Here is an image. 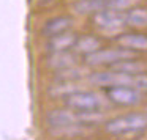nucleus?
I'll use <instances>...</instances> for the list:
<instances>
[{
    "label": "nucleus",
    "instance_id": "f257e3e1",
    "mask_svg": "<svg viewBox=\"0 0 147 140\" xmlns=\"http://www.w3.org/2000/svg\"><path fill=\"white\" fill-rule=\"evenodd\" d=\"M147 129V115L133 112V113L120 115L111 118L105 123V131L111 135H127V134H138Z\"/></svg>",
    "mask_w": 147,
    "mask_h": 140
},
{
    "label": "nucleus",
    "instance_id": "f03ea898",
    "mask_svg": "<svg viewBox=\"0 0 147 140\" xmlns=\"http://www.w3.org/2000/svg\"><path fill=\"white\" fill-rule=\"evenodd\" d=\"M106 99L103 95L92 90H78L68 98H65V105L74 112H87V110H103L106 105Z\"/></svg>",
    "mask_w": 147,
    "mask_h": 140
},
{
    "label": "nucleus",
    "instance_id": "7ed1b4c3",
    "mask_svg": "<svg viewBox=\"0 0 147 140\" xmlns=\"http://www.w3.org/2000/svg\"><path fill=\"white\" fill-rule=\"evenodd\" d=\"M136 52L128 51L125 47H108V49H98L96 52L87 55L84 60L86 65L90 68H100V66H114L119 61H123L127 58H133L136 57Z\"/></svg>",
    "mask_w": 147,
    "mask_h": 140
},
{
    "label": "nucleus",
    "instance_id": "20e7f679",
    "mask_svg": "<svg viewBox=\"0 0 147 140\" xmlns=\"http://www.w3.org/2000/svg\"><path fill=\"white\" fill-rule=\"evenodd\" d=\"M106 98L109 102L120 107H134L142 104L144 93L133 85H119L106 88Z\"/></svg>",
    "mask_w": 147,
    "mask_h": 140
},
{
    "label": "nucleus",
    "instance_id": "39448f33",
    "mask_svg": "<svg viewBox=\"0 0 147 140\" xmlns=\"http://www.w3.org/2000/svg\"><path fill=\"white\" fill-rule=\"evenodd\" d=\"M92 25L101 32H115L127 25V13L115 10H103L92 16Z\"/></svg>",
    "mask_w": 147,
    "mask_h": 140
},
{
    "label": "nucleus",
    "instance_id": "423d86ee",
    "mask_svg": "<svg viewBox=\"0 0 147 140\" xmlns=\"http://www.w3.org/2000/svg\"><path fill=\"white\" fill-rule=\"evenodd\" d=\"M89 82L92 85L101 87V88H111V87H119V85H131L133 83V77L128 74L119 73L115 69L109 71H96L89 76Z\"/></svg>",
    "mask_w": 147,
    "mask_h": 140
},
{
    "label": "nucleus",
    "instance_id": "0eeeda50",
    "mask_svg": "<svg viewBox=\"0 0 147 140\" xmlns=\"http://www.w3.org/2000/svg\"><path fill=\"white\" fill-rule=\"evenodd\" d=\"M78 52L62 51V52H49V55L45 58V66L51 71H60L65 68H71L78 65Z\"/></svg>",
    "mask_w": 147,
    "mask_h": 140
},
{
    "label": "nucleus",
    "instance_id": "6e6552de",
    "mask_svg": "<svg viewBox=\"0 0 147 140\" xmlns=\"http://www.w3.org/2000/svg\"><path fill=\"white\" fill-rule=\"evenodd\" d=\"M46 123H48L49 129L65 127L70 124H79L78 123V112L71 110L70 107L52 109L46 113Z\"/></svg>",
    "mask_w": 147,
    "mask_h": 140
},
{
    "label": "nucleus",
    "instance_id": "1a4fd4ad",
    "mask_svg": "<svg viewBox=\"0 0 147 140\" xmlns=\"http://www.w3.org/2000/svg\"><path fill=\"white\" fill-rule=\"evenodd\" d=\"M74 24V19L71 16H67V14H62V16H55L48 19L41 27V36L43 38H52L55 35H60V33H65L68 30H71Z\"/></svg>",
    "mask_w": 147,
    "mask_h": 140
},
{
    "label": "nucleus",
    "instance_id": "9d476101",
    "mask_svg": "<svg viewBox=\"0 0 147 140\" xmlns=\"http://www.w3.org/2000/svg\"><path fill=\"white\" fill-rule=\"evenodd\" d=\"M79 36L74 32L68 30L65 33H60V35H55L52 38H48L45 44V49L48 52H62V51H73L74 46H76V41Z\"/></svg>",
    "mask_w": 147,
    "mask_h": 140
},
{
    "label": "nucleus",
    "instance_id": "9b49d317",
    "mask_svg": "<svg viewBox=\"0 0 147 140\" xmlns=\"http://www.w3.org/2000/svg\"><path fill=\"white\" fill-rule=\"evenodd\" d=\"M117 44L136 54L147 52V35L142 33H122L117 36Z\"/></svg>",
    "mask_w": 147,
    "mask_h": 140
},
{
    "label": "nucleus",
    "instance_id": "f8f14e48",
    "mask_svg": "<svg viewBox=\"0 0 147 140\" xmlns=\"http://www.w3.org/2000/svg\"><path fill=\"white\" fill-rule=\"evenodd\" d=\"M112 69L119 71V73L128 74V76H139V74H147V61L146 60H139V58L133 57V58H127L123 61H119L114 66H111Z\"/></svg>",
    "mask_w": 147,
    "mask_h": 140
},
{
    "label": "nucleus",
    "instance_id": "ddd939ff",
    "mask_svg": "<svg viewBox=\"0 0 147 140\" xmlns=\"http://www.w3.org/2000/svg\"><path fill=\"white\" fill-rule=\"evenodd\" d=\"M71 8L81 16H93L98 11L108 10V0H78L71 5Z\"/></svg>",
    "mask_w": 147,
    "mask_h": 140
},
{
    "label": "nucleus",
    "instance_id": "4468645a",
    "mask_svg": "<svg viewBox=\"0 0 147 140\" xmlns=\"http://www.w3.org/2000/svg\"><path fill=\"white\" fill-rule=\"evenodd\" d=\"M98 49H101V39L93 36V35L79 36L78 41H76V46H74V51L79 55H84V57L96 52Z\"/></svg>",
    "mask_w": 147,
    "mask_h": 140
},
{
    "label": "nucleus",
    "instance_id": "2eb2a0df",
    "mask_svg": "<svg viewBox=\"0 0 147 140\" xmlns=\"http://www.w3.org/2000/svg\"><path fill=\"white\" fill-rule=\"evenodd\" d=\"M108 121L106 113L103 110H87V112H78V123L81 126L92 127V126H100Z\"/></svg>",
    "mask_w": 147,
    "mask_h": 140
},
{
    "label": "nucleus",
    "instance_id": "dca6fc26",
    "mask_svg": "<svg viewBox=\"0 0 147 140\" xmlns=\"http://www.w3.org/2000/svg\"><path fill=\"white\" fill-rule=\"evenodd\" d=\"M78 90L81 88L79 85H76V82H54V85L49 87L48 95L52 99H65Z\"/></svg>",
    "mask_w": 147,
    "mask_h": 140
},
{
    "label": "nucleus",
    "instance_id": "f3484780",
    "mask_svg": "<svg viewBox=\"0 0 147 140\" xmlns=\"http://www.w3.org/2000/svg\"><path fill=\"white\" fill-rule=\"evenodd\" d=\"M127 25L131 29H147V8L133 7L127 11Z\"/></svg>",
    "mask_w": 147,
    "mask_h": 140
},
{
    "label": "nucleus",
    "instance_id": "a211bd4d",
    "mask_svg": "<svg viewBox=\"0 0 147 140\" xmlns=\"http://www.w3.org/2000/svg\"><path fill=\"white\" fill-rule=\"evenodd\" d=\"M86 126H81V124H70V126L65 127H55V129H49L51 134L54 137L59 139H78V137H84L86 134Z\"/></svg>",
    "mask_w": 147,
    "mask_h": 140
},
{
    "label": "nucleus",
    "instance_id": "6ab92c4d",
    "mask_svg": "<svg viewBox=\"0 0 147 140\" xmlns=\"http://www.w3.org/2000/svg\"><path fill=\"white\" fill-rule=\"evenodd\" d=\"M82 77H84V71L81 68H78V65L60 71H54V82H78Z\"/></svg>",
    "mask_w": 147,
    "mask_h": 140
},
{
    "label": "nucleus",
    "instance_id": "aec40b11",
    "mask_svg": "<svg viewBox=\"0 0 147 140\" xmlns=\"http://www.w3.org/2000/svg\"><path fill=\"white\" fill-rule=\"evenodd\" d=\"M139 0H108V8L115 11H128L133 7H136V3Z\"/></svg>",
    "mask_w": 147,
    "mask_h": 140
},
{
    "label": "nucleus",
    "instance_id": "412c9836",
    "mask_svg": "<svg viewBox=\"0 0 147 140\" xmlns=\"http://www.w3.org/2000/svg\"><path fill=\"white\" fill-rule=\"evenodd\" d=\"M133 87H136L139 91L147 93V74H139V76H133Z\"/></svg>",
    "mask_w": 147,
    "mask_h": 140
},
{
    "label": "nucleus",
    "instance_id": "4be33fe9",
    "mask_svg": "<svg viewBox=\"0 0 147 140\" xmlns=\"http://www.w3.org/2000/svg\"><path fill=\"white\" fill-rule=\"evenodd\" d=\"M41 3H45V5H48V3H54V2H59V0H40Z\"/></svg>",
    "mask_w": 147,
    "mask_h": 140
}]
</instances>
